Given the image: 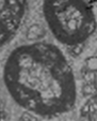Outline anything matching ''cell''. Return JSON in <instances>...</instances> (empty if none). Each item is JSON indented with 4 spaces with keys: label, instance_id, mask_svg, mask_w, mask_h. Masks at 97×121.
Instances as JSON below:
<instances>
[{
    "label": "cell",
    "instance_id": "5",
    "mask_svg": "<svg viewBox=\"0 0 97 121\" xmlns=\"http://www.w3.org/2000/svg\"><path fill=\"white\" fill-rule=\"evenodd\" d=\"M96 2H97V0H96Z\"/></svg>",
    "mask_w": 97,
    "mask_h": 121
},
{
    "label": "cell",
    "instance_id": "4",
    "mask_svg": "<svg viewBox=\"0 0 97 121\" xmlns=\"http://www.w3.org/2000/svg\"><path fill=\"white\" fill-rule=\"evenodd\" d=\"M0 121H9V112H8L4 100L1 96V93H0Z\"/></svg>",
    "mask_w": 97,
    "mask_h": 121
},
{
    "label": "cell",
    "instance_id": "1",
    "mask_svg": "<svg viewBox=\"0 0 97 121\" xmlns=\"http://www.w3.org/2000/svg\"><path fill=\"white\" fill-rule=\"evenodd\" d=\"M2 79L12 100L37 117L59 118L76 105L74 70L51 43L33 42L14 48L5 59Z\"/></svg>",
    "mask_w": 97,
    "mask_h": 121
},
{
    "label": "cell",
    "instance_id": "3",
    "mask_svg": "<svg viewBox=\"0 0 97 121\" xmlns=\"http://www.w3.org/2000/svg\"><path fill=\"white\" fill-rule=\"evenodd\" d=\"M28 0H0V48L15 38L24 22Z\"/></svg>",
    "mask_w": 97,
    "mask_h": 121
},
{
    "label": "cell",
    "instance_id": "2",
    "mask_svg": "<svg viewBox=\"0 0 97 121\" xmlns=\"http://www.w3.org/2000/svg\"><path fill=\"white\" fill-rule=\"evenodd\" d=\"M43 14L54 39L68 49H80L97 28L92 0H44Z\"/></svg>",
    "mask_w": 97,
    "mask_h": 121
}]
</instances>
